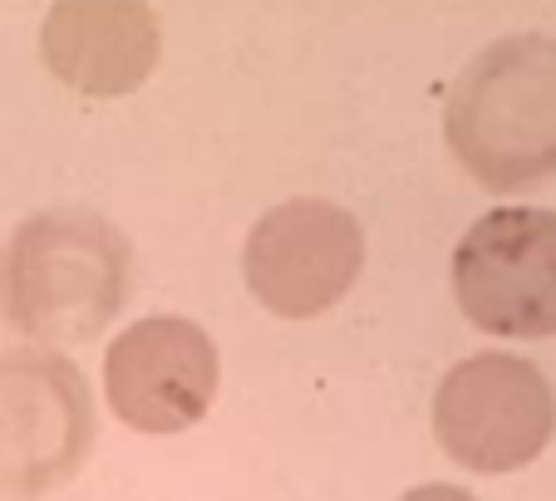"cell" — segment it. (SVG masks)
<instances>
[{
    "instance_id": "obj_1",
    "label": "cell",
    "mask_w": 556,
    "mask_h": 501,
    "mask_svg": "<svg viewBox=\"0 0 556 501\" xmlns=\"http://www.w3.org/2000/svg\"><path fill=\"white\" fill-rule=\"evenodd\" d=\"M134 241L89 207H45L0 246V314L35 345H89L124 314Z\"/></svg>"
},
{
    "instance_id": "obj_2",
    "label": "cell",
    "mask_w": 556,
    "mask_h": 501,
    "mask_svg": "<svg viewBox=\"0 0 556 501\" xmlns=\"http://www.w3.org/2000/svg\"><path fill=\"white\" fill-rule=\"evenodd\" d=\"M443 143L488 192L556 178V35H503L453 79Z\"/></svg>"
},
{
    "instance_id": "obj_3",
    "label": "cell",
    "mask_w": 556,
    "mask_h": 501,
    "mask_svg": "<svg viewBox=\"0 0 556 501\" xmlns=\"http://www.w3.org/2000/svg\"><path fill=\"white\" fill-rule=\"evenodd\" d=\"M94 433L89 378L64 349H0V501H35L74 481Z\"/></svg>"
},
{
    "instance_id": "obj_4",
    "label": "cell",
    "mask_w": 556,
    "mask_h": 501,
    "mask_svg": "<svg viewBox=\"0 0 556 501\" xmlns=\"http://www.w3.org/2000/svg\"><path fill=\"white\" fill-rule=\"evenodd\" d=\"M556 433V394L522 355H472L433 394V438L458 467L503 477L542 458Z\"/></svg>"
},
{
    "instance_id": "obj_5",
    "label": "cell",
    "mask_w": 556,
    "mask_h": 501,
    "mask_svg": "<svg viewBox=\"0 0 556 501\" xmlns=\"http://www.w3.org/2000/svg\"><path fill=\"white\" fill-rule=\"evenodd\" d=\"M453 295L497 339L556 334V211L497 207L453 246Z\"/></svg>"
},
{
    "instance_id": "obj_6",
    "label": "cell",
    "mask_w": 556,
    "mask_h": 501,
    "mask_svg": "<svg viewBox=\"0 0 556 501\" xmlns=\"http://www.w3.org/2000/svg\"><path fill=\"white\" fill-rule=\"evenodd\" d=\"M365 266V231L340 202L291 197L256 217L242 275L256 305L281 320H315L350 295Z\"/></svg>"
},
{
    "instance_id": "obj_7",
    "label": "cell",
    "mask_w": 556,
    "mask_h": 501,
    "mask_svg": "<svg viewBox=\"0 0 556 501\" xmlns=\"http://www.w3.org/2000/svg\"><path fill=\"white\" fill-rule=\"evenodd\" d=\"M222 359L212 334L182 314H143L104 355V398L118 423L148 438L198 428L217 403Z\"/></svg>"
},
{
    "instance_id": "obj_8",
    "label": "cell",
    "mask_w": 556,
    "mask_h": 501,
    "mask_svg": "<svg viewBox=\"0 0 556 501\" xmlns=\"http://www.w3.org/2000/svg\"><path fill=\"white\" fill-rule=\"evenodd\" d=\"M163 54V25L148 0H54L40 21V60L89 99L143 89Z\"/></svg>"
},
{
    "instance_id": "obj_9",
    "label": "cell",
    "mask_w": 556,
    "mask_h": 501,
    "mask_svg": "<svg viewBox=\"0 0 556 501\" xmlns=\"http://www.w3.org/2000/svg\"><path fill=\"white\" fill-rule=\"evenodd\" d=\"M400 501H478L468 487H453V481H424V487L404 491Z\"/></svg>"
}]
</instances>
